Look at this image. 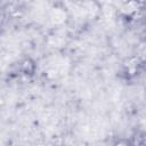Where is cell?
<instances>
[{
	"label": "cell",
	"mask_w": 146,
	"mask_h": 146,
	"mask_svg": "<svg viewBox=\"0 0 146 146\" xmlns=\"http://www.w3.org/2000/svg\"><path fill=\"white\" fill-rule=\"evenodd\" d=\"M115 146H128V144H127V143H124V141H119Z\"/></svg>",
	"instance_id": "cell-2"
},
{
	"label": "cell",
	"mask_w": 146,
	"mask_h": 146,
	"mask_svg": "<svg viewBox=\"0 0 146 146\" xmlns=\"http://www.w3.org/2000/svg\"><path fill=\"white\" fill-rule=\"evenodd\" d=\"M65 11L60 8H54L51 11V19L55 23H62L63 21H65Z\"/></svg>",
	"instance_id": "cell-1"
}]
</instances>
